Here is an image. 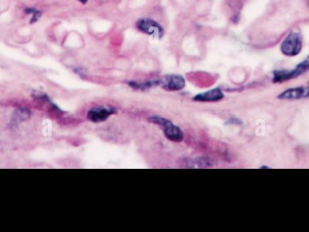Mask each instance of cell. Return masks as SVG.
<instances>
[{
    "instance_id": "1",
    "label": "cell",
    "mask_w": 309,
    "mask_h": 232,
    "mask_svg": "<svg viewBox=\"0 0 309 232\" xmlns=\"http://www.w3.org/2000/svg\"><path fill=\"white\" fill-rule=\"evenodd\" d=\"M148 121L159 125L163 129L164 135L166 136L167 139L170 141L180 143L184 140V133L178 126L174 124L171 121H168L163 117L152 116L148 119Z\"/></svg>"
},
{
    "instance_id": "2",
    "label": "cell",
    "mask_w": 309,
    "mask_h": 232,
    "mask_svg": "<svg viewBox=\"0 0 309 232\" xmlns=\"http://www.w3.org/2000/svg\"><path fill=\"white\" fill-rule=\"evenodd\" d=\"M309 71V56L297 64V67L293 70H282V71H273L272 82L275 83H284L289 80L299 77Z\"/></svg>"
},
{
    "instance_id": "3",
    "label": "cell",
    "mask_w": 309,
    "mask_h": 232,
    "mask_svg": "<svg viewBox=\"0 0 309 232\" xmlns=\"http://www.w3.org/2000/svg\"><path fill=\"white\" fill-rule=\"evenodd\" d=\"M303 48V38L301 34L297 32L289 33L284 41L281 43L280 50L286 56H296L300 54Z\"/></svg>"
},
{
    "instance_id": "4",
    "label": "cell",
    "mask_w": 309,
    "mask_h": 232,
    "mask_svg": "<svg viewBox=\"0 0 309 232\" xmlns=\"http://www.w3.org/2000/svg\"><path fill=\"white\" fill-rule=\"evenodd\" d=\"M136 27L141 33H146L151 37L161 39L164 36V28L157 21L149 17L140 18L136 23Z\"/></svg>"
},
{
    "instance_id": "5",
    "label": "cell",
    "mask_w": 309,
    "mask_h": 232,
    "mask_svg": "<svg viewBox=\"0 0 309 232\" xmlns=\"http://www.w3.org/2000/svg\"><path fill=\"white\" fill-rule=\"evenodd\" d=\"M117 114V109L113 107L99 106L92 108L87 112V119L93 123H100L106 121L109 117Z\"/></svg>"
},
{
    "instance_id": "6",
    "label": "cell",
    "mask_w": 309,
    "mask_h": 232,
    "mask_svg": "<svg viewBox=\"0 0 309 232\" xmlns=\"http://www.w3.org/2000/svg\"><path fill=\"white\" fill-rule=\"evenodd\" d=\"M305 98H309V84L305 86L290 88L278 96V99L284 100H301Z\"/></svg>"
},
{
    "instance_id": "7",
    "label": "cell",
    "mask_w": 309,
    "mask_h": 232,
    "mask_svg": "<svg viewBox=\"0 0 309 232\" xmlns=\"http://www.w3.org/2000/svg\"><path fill=\"white\" fill-rule=\"evenodd\" d=\"M159 85L167 91H180L185 86V80L180 75H168L163 79L159 80Z\"/></svg>"
},
{
    "instance_id": "8",
    "label": "cell",
    "mask_w": 309,
    "mask_h": 232,
    "mask_svg": "<svg viewBox=\"0 0 309 232\" xmlns=\"http://www.w3.org/2000/svg\"><path fill=\"white\" fill-rule=\"evenodd\" d=\"M224 98V94L220 88H215L213 90L197 94L192 100L197 102H218Z\"/></svg>"
},
{
    "instance_id": "9",
    "label": "cell",
    "mask_w": 309,
    "mask_h": 232,
    "mask_svg": "<svg viewBox=\"0 0 309 232\" xmlns=\"http://www.w3.org/2000/svg\"><path fill=\"white\" fill-rule=\"evenodd\" d=\"M213 162L211 159L206 158H192L191 160H188V164H186L185 167L189 168H206L211 167L213 166Z\"/></svg>"
},
{
    "instance_id": "10",
    "label": "cell",
    "mask_w": 309,
    "mask_h": 232,
    "mask_svg": "<svg viewBox=\"0 0 309 232\" xmlns=\"http://www.w3.org/2000/svg\"><path fill=\"white\" fill-rule=\"evenodd\" d=\"M129 85L130 87L137 90H146V89H150L154 86L159 85V80H153V81H146L143 83H138L135 81L129 82Z\"/></svg>"
},
{
    "instance_id": "11",
    "label": "cell",
    "mask_w": 309,
    "mask_h": 232,
    "mask_svg": "<svg viewBox=\"0 0 309 232\" xmlns=\"http://www.w3.org/2000/svg\"><path fill=\"white\" fill-rule=\"evenodd\" d=\"M30 116H31V112H30L29 109L21 108V109L17 110L16 114L14 115V119L17 120V122H20V121H25V120H27Z\"/></svg>"
},
{
    "instance_id": "12",
    "label": "cell",
    "mask_w": 309,
    "mask_h": 232,
    "mask_svg": "<svg viewBox=\"0 0 309 232\" xmlns=\"http://www.w3.org/2000/svg\"><path fill=\"white\" fill-rule=\"evenodd\" d=\"M25 12L26 14H28V15H32V18H31V21H30L31 24L36 23L39 20V18L42 16V12L40 10L33 9V8H26V9H25Z\"/></svg>"
},
{
    "instance_id": "13",
    "label": "cell",
    "mask_w": 309,
    "mask_h": 232,
    "mask_svg": "<svg viewBox=\"0 0 309 232\" xmlns=\"http://www.w3.org/2000/svg\"><path fill=\"white\" fill-rule=\"evenodd\" d=\"M78 1H79L80 3H82V4H86L89 0H78Z\"/></svg>"
}]
</instances>
